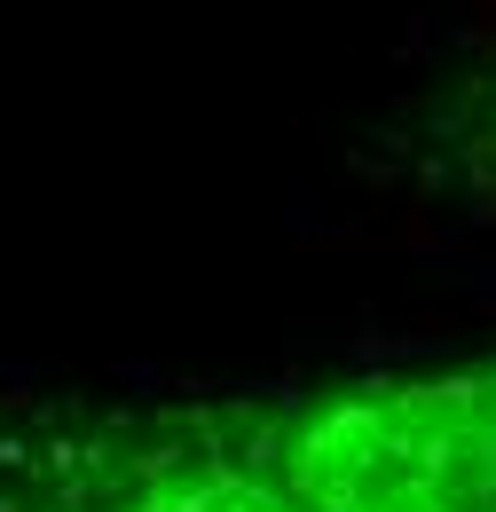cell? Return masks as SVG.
<instances>
[{
  "label": "cell",
  "instance_id": "cell-1",
  "mask_svg": "<svg viewBox=\"0 0 496 512\" xmlns=\"http://www.w3.org/2000/svg\"><path fill=\"white\" fill-rule=\"evenodd\" d=\"M0 512H496V347L40 394L0 410Z\"/></svg>",
  "mask_w": 496,
  "mask_h": 512
},
{
  "label": "cell",
  "instance_id": "cell-2",
  "mask_svg": "<svg viewBox=\"0 0 496 512\" xmlns=\"http://www.w3.org/2000/svg\"><path fill=\"white\" fill-rule=\"evenodd\" d=\"M457 197H465V213L481 229H496V103H489V119L465 134V150H457Z\"/></svg>",
  "mask_w": 496,
  "mask_h": 512
}]
</instances>
